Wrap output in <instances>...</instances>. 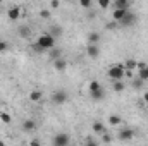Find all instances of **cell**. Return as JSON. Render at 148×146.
Segmentation results:
<instances>
[{
    "instance_id": "6da1fadb",
    "label": "cell",
    "mask_w": 148,
    "mask_h": 146,
    "mask_svg": "<svg viewBox=\"0 0 148 146\" xmlns=\"http://www.w3.org/2000/svg\"><path fill=\"white\" fill-rule=\"evenodd\" d=\"M35 43H36L43 52H50V50H53V48H55L57 38H53L50 33H41V35L36 38V41H35Z\"/></svg>"
},
{
    "instance_id": "7a4b0ae2",
    "label": "cell",
    "mask_w": 148,
    "mask_h": 146,
    "mask_svg": "<svg viewBox=\"0 0 148 146\" xmlns=\"http://www.w3.org/2000/svg\"><path fill=\"white\" fill-rule=\"evenodd\" d=\"M107 74H109V77H110L112 81H122L126 77V69H124L122 64H115V65L109 67Z\"/></svg>"
},
{
    "instance_id": "3957f363",
    "label": "cell",
    "mask_w": 148,
    "mask_h": 146,
    "mask_svg": "<svg viewBox=\"0 0 148 146\" xmlns=\"http://www.w3.org/2000/svg\"><path fill=\"white\" fill-rule=\"evenodd\" d=\"M136 21H138L136 14H133L131 10H127V14L122 17V21L119 23V26H121V28H133V26L136 24Z\"/></svg>"
},
{
    "instance_id": "277c9868",
    "label": "cell",
    "mask_w": 148,
    "mask_h": 146,
    "mask_svg": "<svg viewBox=\"0 0 148 146\" xmlns=\"http://www.w3.org/2000/svg\"><path fill=\"white\" fill-rule=\"evenodd\" d=\"M69 141H71L69 134H66V132H59V134L53 136V139H52V146H69Z\"/></svg>"
},
{
    "instance_id": "5b68a950",
    "label": "cell",
    "mask_w": 148,
    "mask_h": 146,
    "mask_svg": "<svg viewBox=\"0 0 148 146\" xmlns=\"http://www.w3.org/2000/svg\"><path fill=\"white\" fill-rule=\"evenodd\" d=\"M133 138H134V131H133L131 127H122V129L117 132V139L122 141V143H127V141H131Z\"/></svg>"
},
{
    "instance_id": "8992f818",
    "label": "cell",
    "mask_w": 148,
    "mask_h": 146,
    "mask_svg": "<svg viewBox=\"0 0 148 146\" xmlns=\"http://www.w3.org/2000/svg\"><path fill=\"white\" fill-rule=\"evenodd\" d=\"M52 102H53L55 105H64V103L67 102V93H66V91H55V93L52 95Z\"/></svg>"
},
{
    "instance_id": "52a82bcc",
    "label": "cell",
    "mask_w": 148,
    "mask_h": 146,
    "mask_svg": "<svg viewBox=\"0 0 148 146\" xmlns=\"http://www.w3.org/2000/svg\"><path fill=\"white\" fill-rule=\"evenodd\" d=\"M7 17L10 21H19V17H21V7L19 5H12L10 9H7Z\"/></svg>"
},
{
    "instance_id": "ba28073f",
    "label": "cell",
    "mask_w": 148,
    "mask_h": 146,
    "mask_svg": "<svg viewBox=\"0 0 148 146\" xmlns=\"http://www.w3.org/2000/svg\"><path fill=\"white\" fill-rule=\"evenodd\" d=\"M138 79H141L143 83L148 81V64H143V62H138Z\"/></svg>"
},
{
    "instance_id": "9c48e42d",
    "label": "cell",
    "mask_w": 148,
    "mask_h": 146,
    "mask_svg": "<svg viewBox=\"0 0 148 146\" xmlns=\"http://www.w3.org/2000/svg\"><path fill=\"white\" fill-rule=\"evenodd\" d=\"M86 55L90 59H98L100 55V46L98 45H86Z\"/></svg>"
},
{
    "instance_id": "30bf717a",
    "label": "cell",
    "mask_w": 148,
    "mask_h": 146,
    "mask_svg": "<svg viewBox=\"0 0 148 146\" xmlns=\"http://www.w3.org/2000/svg\"><path fill=\"white\" fill-rule=\"evenodd\" d=\"M126 14H127V10H122V9H114V10H112V21L119 24Z\"/></svg>"
},
{
    "instance_id": "8fae6325",
    "label": "cell",
    "mask_w": 148,
    "mask_h": 146,
    "mask_svg": "<svg viewBox=\"0 0 148 146\" xmlns=\"http://www.w3.org/2000/svg\"><path fill=\"white\" fill-rule=\"evenodd\" d=\"M91 129H93V132H95L97 136H102V134L107 132V131H105V126H103L100 120H95V122L91 124Z\"/></svg>"
},
{
    "instance_id": "7c38bea8",
    "label": "cell",
    "mask_w": 148,
    "mask_h": 146,
    "mask_svg": "<svg viewBox=\"0 0 148 146\" xmlns=\"http://www.w3.org/2000/svg\"><path fill=\"white\" fill-rule=\"evenodd\" d=\"M122 65H124V69H126V71L133 72V71H136V69H138V60H134V59H127Z\"/></svg>"
},
{
    "instance_id": "4fadbf2b",
    "label": "cell",
    "mask_w": 148,
    "mask_h": 146,
    "mask_svg": "<svg viewBox=\"0 0 148 146\" xmlns=\"http://www.w3.org/2000/svg\"><path fill=\"white\" fill-rule=\"evenodd\" d=\"M23 129H24L26 132H33V131L36 129V122H35L33 119H26V120L23 122Z\"/></svg>"
},
{
    "instance_id": "5bb4252c",
    "label": "cell",
    "mask_w": 148,
    "mask_h": 146,
    "mask_svg": "<svg viewBox=\"0 0 148 146\" xmlns=\"http://www.w3.org/2000/svg\"><path fill=\"white\" fill-rule=\"evenodd\" d=\"M88 45H98V41L102 40L100 36V33H97V31H91V33H88Z\"/></svg>"
},
{
    "instance_id": "9a60e30c",
    "label": "cell",
    "mask_w": 148,
    "mask_h": 146,
    "mask_svg": "<svg viewBox=\"0 0 148 146\" xmlns=\"http://www.w3.org/2000/svg\"><path fill=\"white\" fill-rule=\"evenodd\" d=\"M53 67H55V71L64 72V71L67 69V62H66L64 59H57V60H53Z\"/></svg>"
},
{
    "instance_id": "2e32d148",
    "label": "cell",
    "mask_w": 148,
    "mask_h": 146,
    "mask_svg": "<svg viewBox=\"0 0 148 146\" xmlns=\"http://www.w3.org/2000/svg\"><path fill=\"white\" fill-rule=\"evenodd\" d=\"M90 96H91V100L100 102V100H103V98H105V89H103V88H100V89H97V91L90 93Z\"/></svg>"
},
{
    "instance_id": "e0dca14e",
    "label": "cell",
    "mask_w": 148,
    "mask_h": 146,
    "mask_svg": "<svg viewBox=\"0 0 148 146\" xmlns=\"http://www.w3.org/2000/svg\"><path fill=\"white\" fill-rule=\"evenodd\" d=\"M129 5H131V3H129L127 0H115L112 7H114V9H122V10H129Z\"/></svg>"
},
{
    "instance_id": "ac0fdd59",
    "label": "cell",
    "mask_w": 148,
    "mask_h": 146,
    "mask_svg": "<svg viewBox=\"0 0 148 146\" xmlns=\"http://www.w3.org/2000/svg\"><path fill=\"white\" fill-rule=\"evenodd\" d=\"M107 122H109V126H112V127H117V126H121L122 124V119L119 117V115H109V119H107Z\"/></svg>"
},
{
    "instance_id": "d6986e66",
    "label": "cell",
    "mask_w": 148,
    "mask_h": 146,
    "mask_svg": "<svg viewBox=\"0 0 148 146\" xmlns=\"http://www.w3.org/2000/svg\"><path fill=\"white\" fill-rule=\"evenodd\" d=\"M17 35L21 38H29L31 36V29H29L28 26H19V28H17Z\"/></svg>"
},
{
    "instance_id": "ffe728a7",
    "label": "cell",
    "mask_w": 148,
    "mask_h": 146,
    "mask_svg": "<svg viewBox=\"0 0 148 146\" xmlns=\"http://www.w3.org/2000/svg\"><path fill=\"white\" fill-rule=\"evenodd\" d=\"M112 89H114L115 93H122V91L126 89V84H124L122 81H114V83H112Z\"/></svg>"
},
{
    "instance_id": "44dd1931",
    "label": "cell",
    "mask_w": 148,
    "mask_h": 146,
    "mask_svg": "<svg viewBox=\"0 0 148 146\" xmlns=\"http://www.w3.org/2000/svg\"><path fill=\"white\" fill-rule=\"evenodd\" d=\"M100 88H102V84H100V81H97V79H91L90 84H88V91H90V93H93V91H97V89H100Z\"/></svg>"
},
{
    "instance_id": "7402d4cb",
    "label": "cell",
    "mask_w": 148,
    "mask_h": 146,
    "mask_svg": "<svg viewBox=\"0 0 148 146\" xmlns=\"http://www.w3.org/2000/svg\"><path fill=\"white\" fill-rule=\"evenodd\" d=\"M41 98H43V93H41L40 89H33V91L29 93V100H31V102H40Z\"/></svg>"
},
{
    "instance_id": "603a6c76",
    "label": "cell",
    "mask_w": 148,
    "mask_h": 146,
    "mask_svg": "<svg viewBox=\"0 0 148 146\" xmlns=\"http://www.w3.org/2000/svg\"><path fill=\"white\" fill-rule=\"evenodd\" d=\"M50 57H52L53 60H57V59H62V50H59V48H53V50H50Z\"/></svg>"
},
{
    "instance_id": "cb8c5ba5",
    "label": "cell",
    "mask_w": 148,
    "mask_h": 146,
    "mask_svg": "<svg viewBox=\"0 0 148 146\" xmlns=\"http://www.w3.org/2000/svg\"><path fill=\"white\" fill-rule=\"evenodd\" d=\"M0 120H2L3 124H10V122H12V117H10L7 112H0Z\"/></svg>"
},
{
    "instance_id": "d4e9b609",
    "label": "cell",
    "mask_w": 148,
    "mask_h": 146,
    "mask_svg": "<svg viewBox=\"0 0 148 146\" xmlns=\"http://www.w3.org/2000/svg\"><path fill=\"white\" fill-rule=\"evenodd\" d=\"M9 50V43L5 40H0V53H5Z\"/></svg>"
},
{
    "instance_id": "484cf974",
    "label": "cell",
    "mask_w": 148,
    "mask_h": 146,
    "mask_svg": "<svg viewBox=\"0 0 148 146\" xmlns=\"http://www.w3.org/2000/svg\"><path fill=\"white\" fill-rule=\"evenodd\" d=\"M50 35H52L53 38H57L59 35H62V28H59V26H53V29L50 31Z\"/></svg>"
},
{
    "instance_id": "4316f807",
    "label": "cell",
    "mask_w": 148,
    "mask_h": 146,
    "mask_svg": "<svg viewBox=\"0 0 148 146\" xmlns=\"http://www.w3.org/2000/svg\"><path fill=\"white\" fill-rule=\"evenodd\" d=\"M110 5L112 3L109 2V0H100V2H98V7H100V9H109Z\"/></svg>"
},
{
    "instance_id": "83f0119b",
    "label": "cell",
    "mask_w": 148,
    "mask_h": 146,
    "mask_svg": "<svg viewBox=\"0 0 148 146\" xmlns=\"http://www.w3.org/2000/svg\"><path fill=\"white\" fill-rule=\"evenodd\" d=\"M102 141H103L105 145H109V143H112V136L109 134V132H105V134H102Z\"/></svg>"
},
{
    "instance_id": "f1b7e54d",
    "label": "cell",
    "mask_w": 148,
    "mask_h": 146,
    "mask_svg": "<svg viewBox=\"0 0 148 146\" xmlns=\"http://www.w3.org/2000/svg\"><path fill=\"white\" fill-rule=\"evenodd\" d=\"M40 17H41V19H48V17H50V10L41 9V10H40Z\"/></svg>"
},
{
    "instance_id": "f546056e",
    "label": "cell",
    "mask_w": 148,
    "mask_h": 146,
    "mask_svg": "<svg viewBox=\"0 0 148 146\" xmlns=\"http://www.w3.org/2000/svg\"><path fill=\"white\" fill-rule=\"evenodd\" d=\"M84 146H98V143H97L93 138H86V141H84Z\"/></svg>"
},
{
    "instance_id": "4dcf8cb0",
    "label": "cell",
    "mask_w": 148,
    "mask_h": 146,
    "mask_svg": "<svg viewBox=\"0 0 148 146\" xmlns=\"http://www.w3.org/2000/svg\"><path fill=\"white\" fill-rule=\"evenodd\" d=\"M79 5H81V7H84V9H90V7H91V0H81V2H79Z\"/></svg>"
},
{
    "instance_id": "1f68e13d",
    "label": "cell",
    "mask_w": 148,
    "mask_h": 146,
    "mask_svg": "<svg viewBox=\"0 0 148 146\" xmlns=\"http://www.w3.org/2000/svg\"><path fill=\"white\" fill-rule=\"evenodd\" d=\"M117 26H119V24L112 21V23H109V24H107V29H114V28H117Z\"/></svg>"
},
{
    "instance_id": "d6a6232c",
    "label": "cell",
    "mask_w": 148,
    "mask_h": 146,
    "mask_svg": "<svg viewBox=\"0 0 148 146\" xmlns=\"http://www.w3.org/2000/svg\"><path fill=\"white\" fill-rule=\"evenodd\" d=\"M50 7H52V9H57V7H60V2H55V0H53V2H50Z\"/></svg>"
},
{
    "instance_id": "836d02e7",
    "label": "cell",
    "mask_w": 148,
    "mask_h": 146,
    "mask_svg": "<svg viewBox=\"0 0 148 146\" xmlns=\"http://www.w3.org/2000/svg\"><path fill=\"white\" fill-rule=\"evenodd\" d=\"M141 83H143L141 79H134V84H133V86H134V88H140V86H141Z\"/></svg>"
},
{
    "instance_id": "e575fe53",
    "label": "cell",
    "mask_w": 148,
    "mask_h": 146,
    "mask_svg": "<svg viewBox=\"0 0 148 146\" xmlns=\"http://www.w3.org/2000/svg\"><path fill=\"white\" fill-rule=\"evenodd\" d=\"M143 102H145V103H148V91H145V93H143Z\"/></svg>"
},
{
    "instance_id": "d590c367",
    "label": "cell",
    "mask_w": 148,
    "mask_h": 146,
    "mask_svg": "<svg viewBox=\"0 0 148 146\" xmlns=\"http://www.w3.org/2000/svg\"><path fill=\"white\" fill-rule=\"evenodd\" d=\"M29 146H41V145H40V143H38L36 139H33V141H31V143H29Z\"/></svg>"
},
{
    "instance_id": "8d00e7d4",
    "label": "cell",
    "mask_w": 148,
    "mask_h": 146,
    "mask_svg": "<svg viewBox=\"0 0 148 146\" xmlns=\"http://www.w3.org/2000/svg\"><path fill=\"white\" fill-rule=\"evenodd\" d=\"M0 146H7V145H5V141H2V139H0Z\"/></svg>"
},
{
    "instance_id": "74e56055",
    "label": "cell",
    "mask_w": 148,
    "mask_h": 146,
    "mask_svg": "<svg viewBox=\"0 0 148 146\" xmlns=\"http://www.w3.org/2000/svg\"><path fill=\"white\" fill-rule=\"evenodd\" d=\"M145 108H147V110H148V103H145Z\"/></svg>"
},
{
    "instance_id": "f35d334b",
    "label": "cell",
    "mask_w": 148,
    "mask_h": 146,
    "mask_svg": "<svg viewBox=\"0 0 148 146\" xmlns=\"http://www.w3.org/2000/svg\"><path fill=\"white\" fill-rule=\"evenodd\" d=\"M28 146H29V145H28Z\"/></svg>"
}]
</instances>
